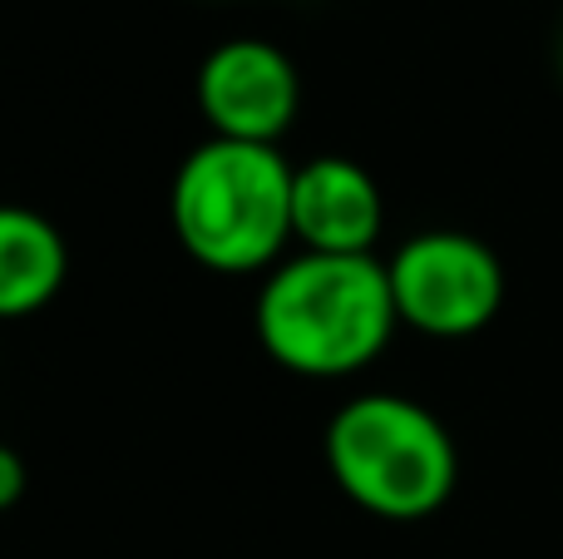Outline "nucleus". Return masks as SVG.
Masks as SVG:
<instances>
[{
	"label": "nucleus",
	"mask_w": 563,
	"mask_h": 559,
	"mask_svg": "<svg viewBox=\"0 0 563 559\" xmlns=\"http://www.w3.org/2000/svg\"><path fill=\"white\" fill-rule=\"evenodd\" d=\"M198 109L213 139L277 144L301 109V75L273 40H223L198 65Z\"/></svg>",
	"instance_id": "nucleus-5"
},
{
	"label": "nucleus",
	"mask_w": 563,
	"mask_h": 559,
	"mask_svg": "<svg viewBox=\"0 0 563 559\" xmlns=\"http://www.w3.org/2000/svg\"><path fill=\"white\" fill-rule=\"evenodd\" d=\"M327 471L336 491L390 525L430 520L460 485V451L430 406L400 392H366L327 421Z\"/></svg>",
	"instance_id": "nucleus-3"
},
{
	"label": "nucleus",
	"mask_w": 563,
	"mask_h": 559,
	"mask_svg": "<svg viewBox=\"0 0 563 559\" xmlns=\"http://www.w3.org/2000/svg\"><path fill=\"white\" fill-rule=\"evenodd\" d=\"M390 297L400 327L435 342L485 332L505 307V263L475 233L430 228L390 253Z\"/></svg>",
	"instance_id": "nucleus-4"
},
{
	"label": "nucleus",
	"mask_w": 563,
	"mask_h": 559,
	"mask_svg": "<svg viewBox=\"0 0 563 559\" xmlns=\"http://www.w3.org/2000/svg\"><path fill=\"white\" fill-rule=\"evenodd\" d=\"M69 277L65 233L25 204H0V322L35 317Z\"/></svg>",
	"instance_id": "nucleus-7"
},
{
	"label": "nucleus",
	"mask_w": 563,
	"mask_h": 559,
	"mask_svg": "<svg viewBox=\"0 0 563 559\" xmlns=\"http://www.w3.org/2000/svg\"><path fill=\"white\" fill-rule=\"evenodd\" d=\"M559 75H563V40H559Z\"/></svg>",
	"instance_id": "nucleus-9"
},
{
	"label": "nucleus",
	"mask_w": 563,
	"mask_h": 559,
	"mask_svg": "<svg viewBox=\"0 0 563 559\" xmlns=\"http://www.w3.org/2000/svg\"><path fill=\"white\" fill-rule=\"evenodd\" d=\"M253 322L282 372L336 382L386 352L400 317L380 257L301 253L267 273Z\"/></svg>",
	"instance_id": "nucleus-1"
},
{
	"label": "nucleus",
	"mask_w": 563,
	"mask_h": 559,
	"mask_svg": "<svg viewBox=\"0 0 563 559\" xmlns=\"http://www.w3.org/2000/svg\"><path fill=\"white\" fill-rule=\"evenodd\" d=\"M25 485H30V471H25V461H20V451L0 446V515L25 501Z\"/></svg>",
	"instance_id": "nucleus-8"
},
{
	"label": "nucleus",
	"mask_w": 563,
	"mask_h": 559,
	"mask_svg": "<svg viewBox=\"0 0 563 559\" xmlns=\"http://www.w3.org/2000/svg\"><path fill=\"white\" fill-rule=\"evenodd\" d=\"M386 233L380 184L346 154H317L291 174V238L301 253L376 257Z\"/></svg>",
	"instance_id": "nucleus-6"
},
{
	"label": "nucleus",
	"mask_w": 563,
	"mask_h": 559,
	"mask_svg": "<svg viewBox=\"0 0 563 559\" xmlns=\"http://www.w3.org/2000/svg\"><path fill=\"white\" fill-rule=\"evenodd\" d=\"M291 174L277 144L203 139L168 188V223L198 267L223 277L263 273L291 243Z\"/></svg>",
	"instance_id": "nucleus-2"
}]
</instances>
